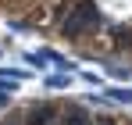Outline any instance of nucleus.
Returning a JSON list of instances; mask_svg holds the SVG:
<instances>
[{"instance_id": "obj_3", "label": "nucleus", "mask_w": 132, "mask_h": 125, "mask_svg": "<svg viewBox=\"0 0 132 125\" xmlns=\"http://www.w3.org/2000/svg\"><path fill=\"white\" fill-rule=\"evenodd\" d=\"M61 125H93V118H89V111H82V107H68L64 114H61Z\"/></svg>"}, {"instance_id": "obj_1", "label": "nucleus", "mask_w": 132, "mask_h": 125, "mask_svg": "<svg viewBox=\"0 0 132 125\" xmlns=\"http://www.w3.org/2000/svg\"><path fill=\"white\" fill-rule=\"evenodd\" d=\"M96 25H100L96 4H93V0H79L64 18H61V32H64V36H82V32L96 29Z\"/></svg>"}, {"instance_id": "obj_2", "label": "nucleus", "mask_w": 132, "mask_h": 125, "mask_svg": "<svg viewBox=\"0 0 132 125\" xmlns=\"http://www.w3.org/2000/svg\"><path fill=\"white\" fill-rule=\"evenodd\" d=\"M54 118H57L54 107H36V111H29L25 125H54Z\"/></svg>"}, {"instance_id": "obj_4", "label": "nucleus", "mask_w": 132, "mask_h": 125, "mask_svg": "<svg viewBox=\"0 0 132 125\" xmlns=\"http://www.w3.org/2000/svg\"><path fill=\"white\" fill-rule=\"evenodd\" d=\"M0 104H7V93H0Z\"/></svg>"}]
</instances>
